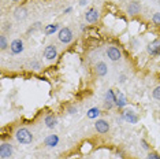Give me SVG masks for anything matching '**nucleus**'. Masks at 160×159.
<instances>
[{
  "mask_svg": "<svg viewBox=\"0 0 160 159\" xmlns=\"http://www.w3.org/2000/svg\"><path fill=\"white\" fill-rule=\"evenodd\" d=\"M15 136H17V140H18V141H19L21 144H30L32 140H33V136H32V133L29 132L26 128L18 129Z\"/></svg>",
  "mask_w": 160,
  "mask_h": 159,
  "instance_id": "f257e3e1",
  "label": "nucleus"
},
{
  "mask_svg": "<svg viewBox=\"0 0 160 159\" xmlns=\"http://www.w3.org/2000/svg\"><path fill=\"white\" fill-rule=\"evenodd\" d=\"M59 40L62 43H64V44H68V43L72 40V33H71V30L68 28H63V29H60V32H59Z\"/></svg>",
  "mask_w": 160,
  "mask_h": 159,
  "instance_id": "f03ea898",
  "label": "nucleus"
},
{
  "mask_svg": "<svg viewBox=\"0 0 160 159\" xmlns=\"http://www.w3.org/2000/svg\"><path fill=\"white\" fill-rule=\"evenodd\" d=\"M11 154H12V147H11V144L3 143L2 146H0V156H2L3 159L11 156Z\"/></svg>",
  "mask_w": 160,
  "mask_h": 159,
  "instance_id": "7ed1b4c3",
  "label": "nucleus"
},
{
  "mask_svg": "<svg viewBox=\"0 0 160 159\" xmlns=\"http://www.w3.org/2000/svg\"><path fill=\"white\" fill-rule=\"evenodd\" d=\"M107 55H108V58H110L111 60H119L121 59V56H122V54H121V51H119L118 48H115V47H110V48L107 49Z\"/></svg>",
  "mask_w": 160,
  "mask_h": 159,
  "instance_id": "20e7f679",
  "label": "nucleus"
},
{
  "mask_svg": "<svg viewBox=\"0 0 160 159\" xmlns=\"http://www.w3.org/2000/svg\"><path fill=\"white\" fill-rule=\"evenodd\" d=\"M85 18H86L88 22H96V21L99 19V11H97L96 8H90V10L86 11Z\"/></svg>",
  "mask_w": 160,
  "mask_h": 159,
  "instance_id": "39448f33",
  "label": "nucleus"
},
{
  "mask_svg": "<svg viewBox=\"0 0 160 159\" xmlns=\"http://www.w3.org/2000/svg\"><path fill=\"white\" fill-rule=\"evenodd\" d=\"M94 128H96V131L99 133H107L108 129H110V125L105 121H103V119H99V121L94 124Z\"/></svg>",
  "mask_w": 160,
  "mask_h": 159,
  "instance_id": "423d86ee",
  "label": "nucleus"
},
{
  "mask_svg": "<svg viewBox=\"0 0 160 159\" xmlns=\"http://www.w3.org/2000/svg\"><path fill=\"white\" fill-rule=\"evenodd\" d=\"M56 48H55V45H48L45 48V51H44V56H45V59H48V60H52V59H55L56 58Z\"/></svg>",
  "mask_w": 160,
  "mask_h": 159,
  "instance_id": "0eeeda50",
  "label": "nucleus"
},
{
  "mask_svg": "<svg viewBox=\"0 0 160 159\" xmlns=\"http://www.w3.org/2000/svg\"><path fill=\"white\" fill-rule=\"evenodd\" d=\"M10 47H11V51L14 54H21L23 51V43L21 40H14Z\"/></svg>",
  "mask_w": 160,
  "mask_h": 159,
  "instance_id": "6e6552de",
  "label": "nucleus"
},
{
  "mask_svg": "<svg viewBox=\"0 0 160 159\" xmlns=\"http://www.w3.org/2000/svg\"><path fill=\"white\" fill-rule=\"evenodd\" d=\"M148 52L152 54V55H158L160 52V41L159 40H155L153 43H151V44L148 45Z\"/></svg>",
  "mask_w": 160,
  "mask_h": 159,
  "instance_id": "1a4fd4ad",
  "label": "nucleus"
},
{
  "mask_svg": "<svg viewBox=\"0 0 160 159\" xmlns=\"http://www.w3.org/2000/svg\"><path fill=\"white\" fill-rule=\"evenodd\" d=\"M141 10V6L138 2H132L129 4V8H127V11H129V14H132V15H136V14L140 13Z\"/></svg>",
  "mask_w": 160,
  "mask_h": 159,
  "instance_id": "9d476101",
  "label": "nucleus"
},
{
  "mask_svg": "<svg viewBox=\"0 0 160 159\" xmlns=\"http://www.w3.org/2000/svg\"><path fill=\"white\" fill-rule=\"evenodd\" d=\"M96 73L97 75H100V77H103V75L107 74V64L104 62H100L96 64Z\"/></svg>",
  "mask_w": 160,
  "mask_h": 159,
  "instance_id": "9b49d317",
  "label": "nucleus"
},
{
  "mask_svg": "<svg viewBox=\"0 0 160 159\" xmlns=\"http://www.w3.org/2000/svg\"><path fill=\"white\" fill-rule=\"evenodd\" d=\"M58 141H59V137L55 136V135H51V136H48L45 139V144L48 147H55L58 144Z\"/></svg>",
  "mask_w": 160,
  "mask_h": 159,
  "instance_id": "f8f14e48",
  "label": "nucleus"
},
{
  "mask_svg": "<svg viewBox=\"0 0 160 159\" xmlns=\"http://www.w3.org/2000/svg\"><path fill=\"white\" fill-rule=\"evenodd\" d=\"M123 118H125L127 122H130V124H136V122L138 121V117L137 115H134L132 111H126L125 115H123Z\"/></svg>",
  "mask_w": 160,
  "mask_h": 159,
  "instance_id": "ddd939ff",
  "label": "nucleus"
},
{
  "mask_svg": "<svg viewBox=\"0 0 160 159\" xmlns=\"http://www.w3.org/2000/svg\"><path fill=\"white\" fill-rule=\"evenodd\" d=\"M26 8H23V7H21V8H17L15 10V18L17 19H23V18H26Z\"/></svg>",
  "mask_w": 160,
  "mask_h": 159,
  "instance_id": "4468645a",
  "label": "nucleus"
},
{
  "mask_svg": "<svg viewBox=\"0 0 160 159\" xmlns=\"http://www.w3.org/2000/svg\"><path fill=\"white\" fill-rule=\"evenodd\" d=\"M105 99H107V107H111L112 103H114L115 100H116V97L114 96V92H112L111 89L107 92V96H105Z\"/></svg>",
  "mask_w": 160,
  "mask_h": 159,
  "instance_id": "2eb2a0df",
  "label": "nucleus"
},
{
  "mask_svg": "<svg viewBox=\"0 0 160 159\" xmlns=\"http://www.w3.org/2000/svg\"><path fill=\"white\" fill-rule=\"evenodd\" d=\"M56 118L55 117H52V115H48V117L45 118V124H47V126L48 128H53V126L56 125Z\"/></svg>",
  "mask_w": 160,
  "mask_h": 159,
  "instance_id": "dca6fc26",
  "label": "nucleus"
},
{
  "mask_svg": "<svg viewBox=\"0 0 160 159\" xmlns=\"http://www.w3.org/2000/svg\"><path fill=\"white\" fill-rule=\"evenodd\" d=\"M99 114H100V111H99V108H96V107H94V108H90V110L88 111V117H89V118H96Z\"/></svg>",
  "mask_w": 160,
  "mask_h": 159,
  "instance_id": "f3484780",
  "label": "nucleus"
},
{
  "mask_svg": "<svg viewBox=\"0 0 160 159\" xmlns=\"http://www.w3.org/2000/svg\"><path fill=\"white\" fill-rule=\"evenodd\" d=\"M115 104H116V106H119V107L125 106V104H126V102H125V97H123V95H119L118 97H116V100H115Z\"/></svg>",
  "mask_w": 160,
  "mask_h": 159,
  "instance_id": "a211bd4d",
  "label": "nucleus"
},
{
  "mask_svg": "<svg viewBox=\"0 0 160 159\" xmlns=\"http://www.w3.org/2000/svg\"><path fill=\"white\" fill-rule=\"evenodd\" d=\"M58 30V25H49V26L45 28V33L47 34H52L53 32Z\"/></svg>",
  "mask_w": 160,
  "mask_h": 159,
  "instance_id": "6ab92c4d",
  "label": "nucleus"
},
{
  "mask_svg": "<svg viewBox=\"0 0 160 159\" xmlns=\"http://www.w3.org/2000/svg\"><path fill=\"white\" fill-rule=\"evenodd\" d=\"M153 97L160 100V86H156V88L153 89Z\"/></svg>",
  "mask_w": 160,
  "mask_h": 159,
  "instance_id": "aec40b11",
  "label": "nucleus"
},
{
  "mask_svg": "<svg viewBox=\"0 0 160 159\" xmlns=\"http://www.w3.org/2000/svg\"><path fill=\"white\" fill-rule=\"evenodd\" d=\"M0 43H2V49H6V48H7V40H6V36H2V37H0Z\"/></svg>",
  "mask_w": 160,
  "mask_h": 159,
  "instance_id": "412c9836",
  "label": "nucleus"
},
{
  "mask_svg": "<svg viewBox=\"0 0 160 159\" xmlns=\"http://www.w3.org/2000/svg\"><path fill=\"white\" fill-rule=\"evenodd\" d=\"M153 22L155 23H160V13H156L153 15Z\"/></svg>",
  "mask_w": 160,
  "mask_h": 159,
  "instance_id": "4be33fe9",
  "label": "nucleus"
},
{
  "mask_svg": "<svg viewBox=\"0 0 160 159\" xmlns=\"http://www.w3.org/2000/svg\"><path fill=\"white\" fill-rule=\"evenodd\" d=\"M147 159H160V158L156 154H149L148 156H147Z\"/></svg>",
  "mask_w": 160,
  "mask_h": 159,
  "instance_id": "5701e85b",
  "label": "nucleus"
},
{
  "mask_svg": "<svg viewBox=\"0 0 160 159\" xmlns=\"http://www.w3.org/2000/svg\"><path fill=\"white\" fill-rule=\"evenodd\" d=\"M141 144H142V147L145 148V150H148V148H149V146H148V144H147V143H145V141H144V140H142V141H141Z\"/></svg>",
  "mask_w": 160,
  "mask_h": 159,
  "instance_id": "b1692460",
  "label": "nucleus"
},
{
  "mask_svg": "<svg viewBox=\"0 0 160 159\" xmlns=\"http://www.w3.org/2000/svg\"><path fill=\"white\" fill-rule=\"evenodd\" d=\"M12 2H18V0H12Z\"/></svg>",
  "mask_w": 160,
  "mask_h": 159,
  "instance_id": "393cba45",
  "label": "nucleus"
}]
</instances>
